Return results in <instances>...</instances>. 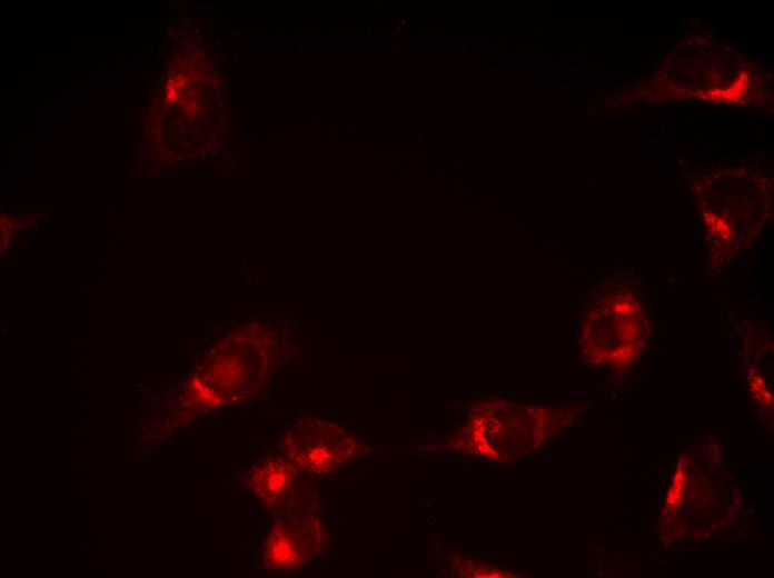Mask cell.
I'll use <instances>...</instances> for the list:
<instances>
[{
	"label": "cell",
	"mask_w": 774,
	"mask_h": 578,
	"mask_svg": "<svg viewBox=\"0 0 774 578\" xmlns=\"http://www.w3.org/2000/svg\"><path fill=\"white\" fill-rule=\"evenodd\" d=\"M349 441L329 421L307 418L290 427L282 450L296 466L311 474L330 475L348 459Z\"/></svg>",
	"instance_id": "6da1fadb"
},
{
	"label": "cell",
	"mask_w": 774,
	"mask_h": 578,
	"mask_svg": "<svg viewBox=\"0 0 774 578\" xmlns=\"http://www.w3.org/2000/svg\"><path fill=\"white\" fill-rule=\"evenodd\" d=\"M320 525L316 517L286 518L272 527L265 544L267 566L274 569L300 567L320 548Z\"/></svg>",
	"instance_id": "7a4b0ae2"
},
{
	"label": "cell",
	"mask_w": 774,
	"mask_h": 578,
	"mask_svg": "<svg viewBox=\"0 0 774 578\" xmlns=\"http://www.w3.org/2000/svg\"><path fill=\"white\" fill-rule=\"evenodd\" d=\"M297 480V466L281 456L262 460L250 475L252 491L267 506H275L286 498L296 487Z\"/></svg>",
	"instance_id": "3957f363"
}]
</instances>
